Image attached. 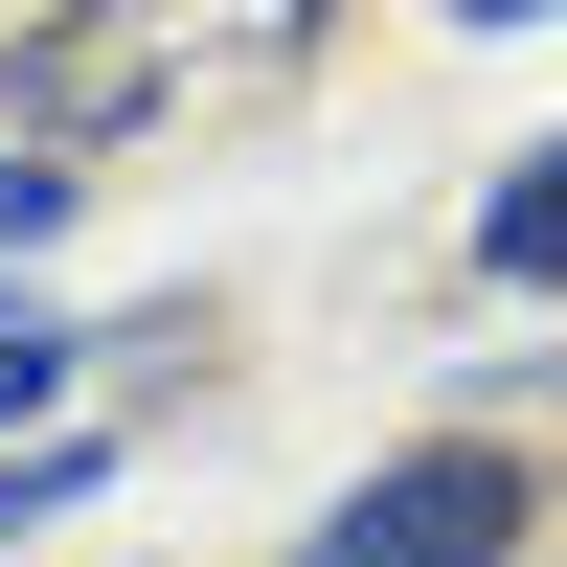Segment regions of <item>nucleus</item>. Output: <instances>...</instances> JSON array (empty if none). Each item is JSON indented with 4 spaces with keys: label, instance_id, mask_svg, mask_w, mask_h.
<instances>
[{
    "label": "nucleus",
    "instance_id": "obj_1",
    "mask_svg": "<svg viewBox=\"0 0 567 567\" xmlns=\"http://www.w3.org/2000/svg\"><path fill=\"white\" fill-rule=\"evenodd\" d=\"M318 45H341V0H45V23L0 45V114H23L45 159H91V136H205V114H272Z\"/></svg>",
    "mask_w": 567,
    "mask_h": 567
},
{
    "label": "nucleus",
    "instance_id": "obj_2",
    "mask_svg": "<svg viewBox=\"0 0 567 567\" xmlns=\"http://www.w3.org/2000/svg\"><path fill=\"white\" fill-rule=\"evenodd\" d=\"M545 523H567V477L523 432H409V454H363V477L318 499L296 567H523Z\"/></svg>",
    "mask_w": 567,
    "mask_h": 567
},
{
    "label": "nucleus",
    "instance_id": "obj_3",
    "mask_svg": "<svg viewBox=\"0 0 567 567\" xmlns=\"http://www.w3.org/2000/svg\"><path fill=\"white\" fill-rule=\"evenodd\" d=\"M477 272H499V296H567V136L477 182Z\"/></svg>",
    "mask_w": 567,
    "mask_h": 567
},
{
    "label": "nucleus",
    "instance_id": "obj_4",
    "mask_svg": "<svg viewBox=\"0 0 567 567\" xmlns=\"http://www.w3.org/2000/svg\"><path fill=\"white\" fill-rule=\"evenodd\" d=\"M69 363H91V318H45L23 272H0V432H45V409H69Z\"/></svg>",
    "mask_w": 567,
    "mask_h": 567
},
{
    "label": "nucleus",
    "instance_id": "obj_5",
    "mask_svg": "<svg viewBox=\"0 0 567 567\" xmlns=\"http://www.w3.org/2000/svg\"><path fill=\"white\" fill-rule=\"evenodd\" d=\"M91 477H114V432H69V409H45V432L0 454V523H45V499H91Z\"/></svg>",
    "mask_w": 567,
    "mask_h": 567
},
{
    "label": "nucleus",
    "instance_id": "obj_6",
    "mask_svg": "<svg viewBox=\"0 0 567 567\" xmlns=\"http://www.w3.org/2000/svg\"><path fill=\"white\" fill-rule=\"evenodd\" d=\"M69 205H91V159H0V272H23L45 227H69Z\"/></svg>",
    "mask_w": 567,
    "mask_h": 567
},
{
    "label": "nucleus",
    "instance_id": "obj_7",
    "mask_svg": "<svg viewBox=\"0 0 567 567\" xmlns=\"http://www.w3.org/2000/svg\"><path fill=\"white\" fill-rule=\"evenodd\" d=\"M432 23H545V0H432Z\"/></svg>",
    "mask_w": 567,
    "mask_h": 567
}]
</instances>
